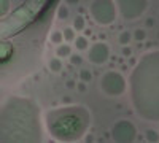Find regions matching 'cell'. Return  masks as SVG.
<instances>
[{"label":"cell","instance_id":"1","mask_svg":"<svg viewBox=\"0 0 159 143\" xmlns=\"http://www.w3.org/2000/svg\"><path fill=\"white\" fill-rule=\"evenodd\" d=\"M130 102L145 121H159V49L139 59L130 72Z\"/></svg>","mask_w":159,"mask_h":143},{"label":"cell","instance_id":"2","mask_svg":"<svg viewBox=\"0 0 159 143\" xmlns=\"http://www.w3.org/2000/svg\"><path fill=\"white\" fill-rule=\"evenodd\" d=\"M91 124V114L84 107H62L51 110L46 114L49 134L61 141L81 140Z\"/></svg>","mask_w":159,"mask_h":143},{"label":"cell","instance_id":"3","mask_svg":"<svg viewBox=\"0 0 159 143\" xmlns=\"http://www.w3.org/2000/svg\"><path fill=\"white\" fill-rule=\"evenodd\" d=\"M89 15L97 25L107 27L115 24L118 18V8L115 0H92L89 5Z\"/></svg>","mask_w":159,"mask_h":143},{"label":"cell","instance_id":"4","mask_svg":"<svg viewBox=\"0 0 159 143\" xmlns=\"http://www.w3.org/2000/svg\"><path fill=\"white\" fill-rule=\"evenodd\" d=\"M99 89L107 97H121L127 91V81L121 72L118 70H107L100 75Z\"/></svg>","mask_w":159,"mask_h":143},{"label":"cell","instance_id":"5","mask_svg":"<svg viewBox=\"0 0 159 143\" xmlns=\"http://www.w3.org/2000/svg\"><path fill=\"white\" fill-rule=\"evenodd\" d=\"M118 15L124 21L140 19L150 8V0H115Z\"/></svg>","mask_w":159,"mask_h":143},{"label":"cell","instance_id":"6","mask_svg":"<svg viewBox=\"0 0 159 143\" xmlns=\"http://www.w3.org/2000/svg\"><path fill=\"white\" fill-rule=\"evenodd\" d=\"M137 126L132 123L130 119L127 118H121L113 123L111 126V131H110V135H111V140L113 141H118V143H130L137 138Z\"/></svg>","mask_w":159,"mask_h":143},{"label":"cell","instance_id":"7","mask_svg":"<svg viewBox=\"0 0 159 143\" xmlns=\"http://www.w3.org/2000/svg\"><path fill=\"white\" fill-rule=\"evenodd\" d=\"M86 59L92 64V65H105L110 60V45H107L105 42H96L89 45L88 51H86Z\"/></svg>","mask_w":159,"mask_h":143},{"label":"cell","instance_id":"8","mask_svg":"<svg viewBox=\"0 0 159 143\" xmlns=\"http://www.w3.org/2000/svg\"><path fill=\"white\" fill-rule=\"evenodd\" d=\"M73 45H75V49L80 51V53H83V51H88L91 42L86 35H76V38L73 40Z\"/></svg>","mask_w":159,"mask_h":143},{"label":"cell","instance_id":"9","mask_svg":"<svg viewBox=\"0 0 159 143\" xmlns=\"http://www.w3.org/2000/svg\"><path fill=\"white\" fill-rule=\"evenodd\" d=\"M48 69L52 72V73H61L64 70V62L61 57L54 56V57H51L49 62H48Z\"/></svg>","mask_w":159,"mask_h":143},{"label":"cell","instance_id":"10","mask_svg":"<svg viewBox=\"0 0 159 143\" xmlns=\"http://www.w3.org/2000/svg\"><path fill=\"white\" fill-rule=\"evenodd\" d=\"M70 54H72V46H70V43L64 42V43L57 45V48H56V56H57V57L65 59V57H69Z\"/></svg>","mask_w":159,"mask_h":143},{"label":"cell","instance_id":"11","mask_svg":"<svg viewBox=\"0 0 159 143\" xmlns=\"http://www.w3.org/2000/svg\"><path fill=\"white\" fill-rule=\"evenodd\" d=\"M49 42L52 43V45H61V43H64V34H62V30H59V29H54L51 34H49Z\"/></svg>","mask_w":159,"mask_h":143},{"label":"cell","instance_id":"12","mask_svg":"<svg viewBox=\"0 0 159 143\" xmlns=\"http://www.w3.org/2000/svg\"><path fill=\"white\" fill-rule=\"evenodd\" d=\"M130 42H132V32H129V30L119 32V35H118V43H119V46H126V45H129Z\"/></svg>","mask_w":159,"mask_h":143},{"label":"cell","instance_id":"13","mask_svg":"<svg viewBox=\"0 0 159 143\" xmlns=\"http://www.w3.org/2000/svg\"><path fill=\"white\" fill-rule=\"evenodd\" d=\"M72 27H73L76 32L84 30V27H86V19H84V16L76 15V16L73 18V25H72Z\"/></svg>","mask_w":159,"mask_h":143},{"label":"cell","instance_id":"14","mask_svg":"<svg viewBox=\"0 0 159 143\" xmlns=\"http://www.w3.org/2000/svg\"><path fill=\"white\" fill-rule=\"evenodd\" d=\"M69 15H70V11H69V5H67V3L59 5V8H57V11H56V18H57L59 21H65V19L69 18Z\"/></svg>","mask_w":159,"mask_h":143},{"label":"cell","instance_id":"15","mask_svg":"<svg viewBox=\"0 0 159 143\" xmlns=\"http://www.w3.org/2000/svg\"><path fill=\"white\" fill-rule=\"evenodd\" d=\"M62 34H64V42H67V43H72L76 38V30L73 27H65Z\"/></svg>","mask_w":159,"mask_h":143},{"label":"cell","instance_id":"16","mask_svg":"<svg viewBox=\"0 0 159 143\" xmlns=\"http://www.w3.org/2000/svg\"><path fill=\"white\" fill-rule=\"evenodd\" d=\"M145 140L151 141V143L159 141V132L156 131V129H147V131H145Z\"/></svg>","mask_w":159,"mask_h":143},{"label":"cell","instance_id":"17","mask_svg":"<svg viewBox=\"0 0 159 143\" xmlns=\"http://www.w3.org/2000/svg\"><path fill=\"white\" fill-rule=\"evenodd\" d=\"M132 40H135V42H139V43H142V42H145L147 40V30L145 29H135L134 32H132Z\"/></svg>","mask_w":159,"mask_h":143},{"label":"cell","instance_id":"18","mask_svg":"<svg viewBox=\"0 0 159 143\" xmlns=\"http://www.w3.org/2000/svg\"><path fill=\"white\" fill-rule=\"evenodd\" d=\"M69 59H70V64H72V65H83V56L81 54H80V53H72L70 56H69Z\"/></svg>","mask_w":159,"mask_h":143},{"label":"cell","instance_id":"19","mask_svg":"<svg viewBox=\"0 0 159 143\" xmlns=\"http://www.w3.org/2000/svg\"><path fill=\"white\" fill-rule=\"evenodd\" d=\"M78 76H80V81H84V83H89L92 80V73L88 69H81L80 73H78Z\"/></svg>","mask_w":159,"mask_h":143},{"label":"cell","instance_id":"20","mask_svg":"<svg viewBox=\"0 0 159 143\" xmlns=\"http://www.w3.org/2000/svg\"><path fill=\"white\" fill-rule=\"evenodd\" d=\"M8 10H10V0H0V16L7 15Z\"/></svg>","mask_w":159,"mask_h":143},{"label":"cell","instance_id":"21","mask_svg":"<svg viewBox=\"0 0 159 143\" xmlns=\"http://www.w3.org/2000/svg\"><path fill=\"white\" fill-rule=\"evenodd\" d=\"M88 83H84V81H80V83H76V86H75V89L78 91L80 94H84L86 91H88V86H86Z\"/></svg>","mask_w":159,"mask_h":143},{"label":"cell","instance_id":"22","mask_svg":"<svg viewBox=\"0 0 159 143\" xmlns=\"http://www.w3.org/2000/svg\"><path fill=\"white\" fill-rule=\"evenodd\" d=\"M123 49H121V54L124 56V57H130L132 56V49L129 48V45H126V46H121Z\"/></svg>","mask_w":159,"mask_h":143},{"label":"cell","instance_id":"23","mask_svg":"<svg viewBox=\"0 0 159 143\" xmlns=\"http://www.w3.org/2000/svg\"><path fill=\"white\" fill-rule=\"evenodd\" d=\"M145 27H148V29H151V27H154V18H147L145 19Z\"/></svg>","mask_w":159,"mask_h":143},{"label":"cell","instance_id":"24","mask_svg":"<svg viewBox=\"0 0 159 143\" xmlns=\"http://www.w3.org/2000/svg\"><path fill=\"white\" fill-rule=\"evenodd\" d=\"M64 2L65 3H67V5H72V7H76L80 2H81V0H64Z\"/></svg>","mask_w":159,"mask_h":143},{"label":"cell","instance_id":"25","mask_svg":"<svg viewBox=\"0 0 159 143\" xmlns=\"http://www.w3.org/2000/svg\"><path fill=\"white\" fill-rule=\"evenodd\" d=\"M65 86H67V87H69V89H70V87H72V89H73V87H75V86H76V84H75V83H73V81H70V80H69V81H67V83H65Z\"/></svg>","mask_w":159,"mask_h":143},{"label":"cell","instance_id":"26","mask_svg":"<svg viewBox=\"0 0 159 143\" xmlns=\"http://www.w3.org/2000/svg\"><path fill=\"white\" fill-rule=\"evenodd\" d=\"M91 34H92V30H91V29H88V27H84V35H86V37H89Z\"/></svg>","mask_w":159,"mask_h":143},{"label":"cell","instance_id":"27","mask_svg":"<svg viewBox=\"0 0 159 143\" xmlns=\"http://www.w3.org/2000/svg\"><path fill=\"white\" fill-rule=\"evenodd\" d=\"M157 21H159V13H157Z\"/></svg>","mask_w":159,"mask_h":143}]
</instances>
